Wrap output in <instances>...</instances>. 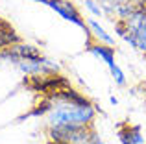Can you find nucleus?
Listing matches in <instances>:
<instances>
[{"label": "nucleus", "mask_w": 146, "mask_h": 144, "mask_svg": "<svg viewBox=\"0 0 146 144\" xmlns=\"http://www.w3.org/2000/svg\"><path fill=\"white\" fill-rule=\"evenodd\" d=\"M50 109L46 113L48 126H91L94 120L93 104H78L70 100L46 98Z\"/></svg>", "instance_id": "nucleus-1"}, {"label": "nucleus", "mask_w": 146, "mask_h": 144, "mask_svg": "<svg viewBox=\"0 0 146 144\" xmlns=\"http://www.w3.org/2000/svg\"><path fill=\"white\" fill-rule=\"evenodd\" d=\"M46 6L50 9L56 11L61 18H65V20H68V22H72V24L80 26V28L87 30V22L82 18V15H80V11L74 7V4L67 2V0H48Z\"/></svg>", "instance_id": "nucleus-2"}, {"label": "nucleus", "mask_w": 146, "mask_h": 144, "mask_svg": "<svg viewBox=\"0 0 146 144\" xmlns=\"http://www.w3.org/2000/svg\"><path fill=\"white\" fill-rule=\"evenodd\" d=\"M117 137H118L120 144H144V137L141 133V126L122 124V126H118Z\"/></svg>", "instance_id": "nucleus-3"}, {"label": "nucleus", "mask_w": 146, "mask_h": 144, "mask_svg": "<svg viewBox=\"0 0 146 144\" xmlns=\"http://www.w3.org/2000/svg\"><path fill=\"white\" fill-rule=\"evenodd\" d=\"M87 50L91 52L93 55H96L98 59H102L107 67H113L115 65V46L111 44H106V43H96V44H89Z\"/></svg>", "instance_id": "nucleus-4"}, {"label": "nucleus", "mask_w": 146, "mask_h": 144, "mask_svg": "<svg viewBox=\"0 0 146 144\" xmlns=\"http://www.w3.org/2000/svg\"><path fill=\"white\" fill-rule=\"evenodd\" d=\"M17 43H21V37L17 35V32H15L7 22L0 20V50L9 48Z\"/></svg>", "instance_id": "nucleus-5"}, {"label": "nucleus", "mask_w": 146, "mask_h": 144, "mask_svg": "<svg viewBox=\"0 0 146 144\" xmlns=\"http://www.w3.org/2000/svg\"><path fill=\"white\" fill-rule=\"evenodd\" d=\"M85 22H87V28H89V32L94 35V39H96L98 43H106V44L115 46V39L106 32V28H104V26H100V22H96L94 18H87Z\"/></svg>", "instance_id": "nucleus-6"}, {"label": "nucleus", "mask_w": 146, "mask_h": 144, "mask_svg": "<svg viewBox=\"0 0 146 144\" xmlns=\"http://www.w3.org/2000/svg\"><path fill=\"white\" fill-rule=\"evenodd\" d=\"M131 48H135V50H139V52H143V54H146V18H144L143 26H141V30L137 32V35L133 37Z\"/></svg>", "instance_id": "nucleus-7"}, {"label": "nucleus", "mask_w": 146, "mask_h": 144, "mask_svg": "<svg viewBox=\"0 0 146 144\" xmlns=\"http://www.w3.org/2000/svg\"><path fill=\"white\" fill-rule=\"evenodd\" d=\"M111 76H113V81H115V85H118V87H124L126 85V74H124V70L120 69V67L115 63L113 67H111Z\"/></svg>", "instance_id": "nucleus-8"}, {"label": "nucleus", "mask_w": 146, "mask_h": 144, "mask_svg": "<svg viewBox=\"0 0 146 144\" xmlns=\"http://www.w3.org/2000/svg\"><path fill=\"white\" fill-rule=\"evenodd\" d=\"M85 9L89 11L93 17H104V9H102L98 0H85Z\"/></svg>", "instance_id": "nucleus-9"}, {"label": "nucleus", "mask_w": 146, "mask_h": 144, "mask_svg": "<svg viewBox=\"0 0 146 144\" xmlns=\"http://www.w3.org/2000/svg\"><path fill=\"white\" fill-rule=\"evenodd\" d=\"M76 144H106V142H104V141H102V139L98 137L96 133H93V135H91L89 139H87V141H82V142H76Z\"/></svg>", "instance_id": "nucleus-10"}, {"label": "nucleus", "mask_w": 146, "mask_h": 144, "mask_svg": "<svg viewBox=\"0 0 146 144\" xmlns=\"http://www.w3.org/2000/svg\"><path fill=\"white\" fill-rule=\"evenodd\" d=\"M139 89H141V92H143L144 96H146V81H143V83H141V85H139Z\"/></svg>", "instance_id": "nucleus-11"}, {"label": "nucleus", "mask_w": 146, "mask_h": 144, "mask_svg": "<svg viewBox=\"0 0 146 144\" xmlns=\"http://www.w3.org/2000/svg\"><path fill=\"white\" fill-rule=\"evenodd\" d=\"M109 102H111V104H113V105H117V104H118V100H117V98H115V96H111V98H109Z\"/></svg>", "instance_id": "nucleus-12"}, {"label": "nucleus", "mask_w": 146, "mask_h": 144, "mask_svg": "<svg viewBox=\"0 0 146 144\" xmlns=\"http://www.w3.org/2000/svg\"><path fill=\"white\" fill-rule=\"evenodd\" d=\"M33 2H37V4H44V6H46L48 0H33Z\"/></svg>", "instance_id": "nucleus-13"}]
</instances>
